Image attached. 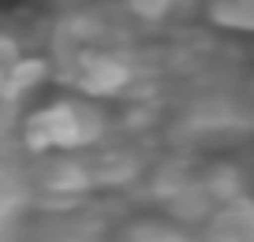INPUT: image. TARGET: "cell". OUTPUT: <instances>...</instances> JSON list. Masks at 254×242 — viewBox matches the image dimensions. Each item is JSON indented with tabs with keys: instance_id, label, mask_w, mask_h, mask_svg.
Returning a JSON list of instances; mask_svg holds the SVG:
<instances>
[{
	"instance_id": "7a4b0ae2",
	"label": "cell",
	"mask_w": 254,
	"mask_h": 242,
	"mask_svg": "<svg viewBox=\"0 0 254 242\" xmlns=\"http://www.w3.org/2000/svg\"><path fill=\"white\" fill-rule=\"evenodd\" d=\"M213 11L228 26H254V0H217Z\"/></svg>"
},
{
	"instance_id": "6da1fadb",
	"label": "cell",
	"mask_w": 254,
	"mask_h": 242,
	"mask_svg": "<svg viewBox=\"0 0 254 242\" xmlns=\"http://www.w3.org/2000/svg\"><path fill=\"white\" fill-rule=\"evenodd\" d=\"M213 242H254V212L228 209L213 224Z\"/></svg>"
}]
</instances>
